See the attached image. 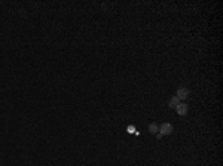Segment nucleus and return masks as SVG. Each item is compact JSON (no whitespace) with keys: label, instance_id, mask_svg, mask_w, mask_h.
<instances>
[{"label":"nucleus","instance_id":"obj_1","mask_svg":"<svg viewBox=\"0 0 223 166\" xmlns=\"http://www.w3.org/2000/svg\"><path fill=\"white\" fill-rule=\"evenodd\" d=\"M174 128H172L171 123H167V122H164L162 125H159V129H158V133L159 135H162V136H165V135H171Z\"/></svg>","mask_w":223,"mask_h":166},{"label":"nucleus","instance_id":"obj_2","mask_svg":"<svg viewBox=\"0 0 223 166\" xmlns=\"http://www.w3.org/2000/svg\"><path fill=\"white\" fill-rule=\"evenodd\" d=\"M189 95H190V92H189V89L188 88H179L177 89V98L180 99V101H185V99H188L189 98Z\"/></svg>","mask_w":223,"mask_h":166},{"label":"nucleus","instance_id":"obj_3","mask_svg":"<svg viewBox=\"0 0 223 166\" xmlns=\"http://www.w3.org/2000/svg\"><path fill=\"white\" fill-rule=\"evenodd\" d=\"M175 111H177L179 116H186L188 111H189V105L188 104H185V102H180V104L175 107Z\"/></svg>","mask_w":223,"mask_h":166},{"label":"nucleus","instance_id":"obj_4","mask_svg":"<svg viewBox=\"0 0 223 166\" xmlns=\"http://www.w3.org/2000/svg\"><path fill=\"white\" fill-rule=\"evenodd\" d=\"M179 104H180V99H179L177 96H172L171 99H170V102H168V107H170V108H174V110H175V107H177Z\"/></svg>","mask_w":223,"mask_h":166},{"label":"nucleus","instance_id":"obj_5","mask_svg":"<svg viewBox=\"0 0 223 166\" xmlns=\"http://www.w3.org/2000/svg\"><path fill=\"white\" fill-rule=\"evenodd\" d=\"M158 129H159V126H158L155 122H152V123L149 125V132H150L152 135H156V133H158Z\"/></svg>","mask_w":223,"mask_h":166},{"label":"nucleus","instance_id":"obj_6","mask_svg":"<svg viewBox=\"0 0 223 166\" xmlns=\"http://www.w3.org/2000/svg\"><path fill=\"white\" fill-rule=\"evenodd\" d=\"M134 126H128V132H130V133H133V132H134Z\"/></svg>","mask_w":223,"mask_h":166}]
</instances>
